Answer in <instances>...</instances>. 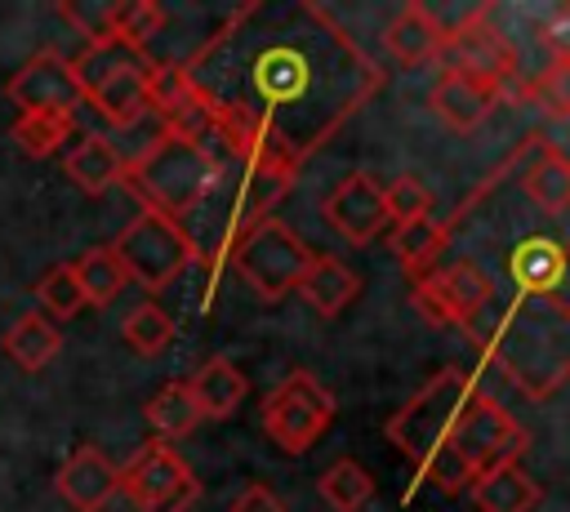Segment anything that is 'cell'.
Listing matches in <instances>:
<instances>
[{
	"label": "cell",
	"instance_id": "obj_1",
	"mask_svg": "<svg viewBox=\"0 0 570 512\" xmlns=\"http://www.w3.org/2000/svg\"><path fill=\"white\" fill-rule=\"evenodd\" d=\"M218 160L294 174L379 89V67L316 4H240L187 62Z\"/></svg>",
	"mask_w": 570,
	"mask_h": 512
},
{
	"label": "cell",
	"instance_id": "obj_2",
	"mask_svg": "<svg viewBox=\"0 0 570 512\" xmlns=\"http://www.w3.org/2000/svg\"><path fill=\"white\" fill-rule=\"evenodd\" d=\"M218 178H223V160L218 156H209L205 147L183 142V138L160 129L134 160H125V178L120 183L134 187L142 209H156V214L183 223L209 200Z\"/></svg>",
	"mask_w": 570,
	"mask_h": 512
},
{
	"label": "cell",
	"instance_id": "obj_3",
	"mask_svg": "<svg viewBox=\"0 0 570 512\" xmlns=\"http://www.w3.org/2000/svg\"><path fill=\"white\" fill-rule=\"evenodd\" d=\"M468 396H472V378L463 374V370H454V365H445V370H436L392 419H387V441L410 459V463H428V454L450 436V427H454V419H459V410L468 405Z\"/></svg>",
	"mask_w": 570,
	"mask_h": 512
},
{
	"label": "cell",
	"instance_id": "obj_4",
	"mask_svg": "<svg viewBox=\"0 0 570 512\" xmlns=\"http://www.w3.org/2000/svg\"><path fill=\"white\" fill-rule=\"evenodd\" d=\"M227 258H232L236 276H240L263 303H276V298H285V294L298 289V280H303V272H307V263H312V249H307V240H303L289 223L263 218V223H254V227L232 245Z\"/></svg>",
	"mask_w": 570,
	"mask_h": 512
},
{
	"label": "cell",
	"instance_id": "obj_5",
	"mask_svg": "<svg viewBox=\"0 0 570 512\" xmlns=\"http://www.w3.org/2000/svg\"><path fill=\"white\" fill-rule=\"evenodd\" d=\"M111 254L120 258L125 276L151 294L174 285L196 263V245H191L187 227L156 209H142L134 223H125V232L111 240Z\"/></svg>",
	"mask_w": 570,
	"mask_h": 512
},
{
	"label": "cell",
	"instance_id": "obj_6",
	"mask_svg": "<svg viewBox=\"0 0 570 512\" xmlns=\"http://www.w3.org/2000/svg\"><path fill=\"white\" fill-rule=\"evenodd\" d=\"M334 410H338V405H334V392H330L316 374L294 370V374H285V378L263 396L258 419H263V432L272 436L276 450H285V454H307V450L330 432Z\"/></svg>",
	"mask_w": 570,
	"mask_h": 512
},
{
	"label": "cell",
	"instance_id": "obj_7",
	"mask_svg": "<svg viewBox=\"0 0 570 512\" xmlns=\"http://www.w3.org/2000/svg\"><path fill=\"white\" fill-rule=\"evenodd\" d=\"M445 441L454 445V454L463 459L468 476L476 481V476H485V472H494V467H503V463H517L530 436H525V427L512 419V410H503V405H499L494 396H485V392H472L468 405L459 410V419H454V427H450Z\"/></svg>",
	"mask_w": 570,
	"mask_h": 512
},
{
	"label": "cell",
	"instance_id": "obj_8",
	"mask_svg": "<svg viewBox=\"0 0 570 512\" xmlns=\"http://www.w3.org/2000/svg\"><path fill=\"white\" fill-rule=\"evenodd\" d=\"M120 490L134 499L138 512H187L200 499L196 472L165 441H147L134 450V459L120 467Z\"/></svg>",
	"mask_w": 570,
	"mask_h": 512
},
{
	"label": "cell",
	"instance_id": "obj_9",
	"mask_svg": "<svg viewBox=\"0 0 570 512\" xmlns=\"http://www.w3.org/2000/svg\"><path fill=\"white\" fill-rule=\"evenodd\" d=\"M490 294H494V285L476 258H454L414 280V307L432 325H472L476 312L490 303Z\"/></svg>",
	"mask_w": 570,
	"mask_h": 512
},
{
	"label": "cell",
	"instance_id": "obj_10",
	"mask_svg": "<svg viewBox=\"0 0 570 512\" xmlns=\"http://www.w3.org/2000/svg\"><path fill=\"white\" fill-rule=\"evenodd\" d=\"M436 58L445 62V71L485 80V85H494V89H503V80L517 76V53H512L508 36L485 22V9H476V13L463 18V22H454V27L445 31Z\"/></svg>",
	"mask_w": 570,
	"mask_h": 512
},
{
	"label": "cell",
	"instance_id": "obj_11",
	"mask_svg": "<svg viewBox=\"0 0 570 512\" xmlns=\"http://www.w3.org/2000/svg\"><path fill=\"white\" fill-rule=\"evenodd\" d=\"M9 102L18 107V116H49V111H67L76 116V107L85 102L80 98V85L71 76V58H62L58 49H40L31 53L4 85Z\"/></svg>",
	"mask_w": 570,
	"mask_h": 512
},
{
	"label": "cell",
	"instance_id": "obj_12",
	"mask_svg": "<svg viewBox=\"0 0 570 512\" xmlns=\"http://www.w3.org/2000/svg\"><path fill=\"white\" fill-rule=\"evenodd\" d=\"M508 276L521 294L539 298L557 316L570 321V240L530 236L508 254Z\"/></svg>",
	"mask_w": 570,
	"mask_h": 512
},
{
	"label": "cell",
	"instance_id": "obj_13",
	"mask_svg": "<svg viewBox=\"0 0 570 512\" xmlns=\"http://www.w3.org/2000/svg\"><path fill=\"white\" fill-rule=\"evenodd\" d=\"M325 223L352 240V245H370L383 227H387V209H383V183L374 174H347L321 205Z\"/></svg>",
	"mask_w": 570,
	"mask_h": 512
},
{
	"label": "cell",
	"instance_id": "obj_14",
	"mask_svg": "<svg viewBox=\"0 0 570 512\" xmlns=\"http://www.w3.org/2000/svg\"><path fill=\"white\" fill-rule=\"evenodd\" d=\"M53 490L71 512H102L111 503V494L120 490V467L98 445H80L62 459Z\"/></svg>",
	"mask_w": 570,
	"mask_h": 512
},
{
	"label": "cell",
	"instance_id": "obj_15",
	"mask_svg": "<svg viewBox=\"0 0 570 512\" xmlns=\"http://www.w3.org/2000/svg\"><path fill=\"white\" fill-rule=\"evenodd\" d=\"M499 93L503 89H494L485 80H472V76H459V71H441V80L432 85V98L428 102H432V111H436L441 125H450L454 134H468V129H476L494 111Z\"/></svg>",
	"mask_w": 570,
	"mask_h": 512
},
{
	"label": "cell",
	"instance_id": "obj_16",
	"mask_svg": "<svg viewBox=\"0 0 570 512\" xmlns=\"http://www.w3.org/2000/svg\"><path fill=\"white\" fill-rule=\"evenodd\" d=\"M298 294H303V303H307L321 321H334L338 312H347V307L356 303L361 276H356L343 258H334V254H312V263H307V272H303V280H298Z\"/></svg>",
	"mask_w": 570,
	"mask_h": 512
},
{
	"label": "cell",
	"instance_id": "obj_17",
	"mask_svg": "<svg viewBox=\"0 0 570 512\" xmlns=\"http://www.w3.org/2000/svg\"><path fill=\"white\" fill-rule=\"evenodd\" d=\"M147 71H151V58L138 62V67L116 71V76L102 80V85H94V89L85 93V102H89L107 125L129 129V125H138V120L147 116Z\"/></svg>",
	"mask_w": 570,
	"mask_h": 512
},
{
	"label": "cell",
	"instance_id": "obj_18",
	"mask_svg": "<svg viewBox=\"0 0 570 512\" xmlns=\"http://www.w3.org/2000/svg\"><path fill=\"white\" fill-rule=\"evenodd\" d=\"M441 40H445V31H441V22L432 18V9H423V4H405V9L387 22V31H383V49H387L401 67H423V62H432V58L441 53Z\"/></svg>",
	"mask_w": 570,
	"mask_h": 512
},
{
	"label": "cell",
	"instance_id": "obj_19",
	"mask_svg": "<svg viewBox=\"0 0 570 512\" xmlns=\"http://www.w3.org/2000/svg\"><path fill=\"white\" fill-rule=\"evenodd\" d=\"M62 169H67V178H71L80 191L102 196L107 187H116V183L125 178V156H120V147H116L107 134H85V138L62 156Z\"/></svg>",
	"mask_w": 570,
	"mask_h": 512
},
{
	"label": "cell",
	"instance_id": "obj_20",
	"mask_svg": "<svg viewBox=\"0 0 570 512\" xmlns=\"http://www.w3.org/2000/svg\"><path fill=\"white\" fill-rule=\"evenodd\" d=\"M196 405H200V419H227L236 414V405L245 401L249 392V378L227 361V356H209L191 378H187Z\"/></svg>",
	"mask_w": 570,
	"mask_h": 512
},
{
	"label": "cell",
	"instance_id": "obj_21",
	"mask_svg": "<svg viewBox=\"0 0 570 512\" xmlns=\"http://www.w3.org/2000/svg\"><path fill=\"white\" fill-rule=\"evenodd\" d=\"M445 240H450V227L428 214V218H414V223H396L387 249H392V258L419 280V276H428V272L436 267V258L445 254Z\"/></svg>",
	"mask_w": 570,
	"mask_h": 512
},
{
	"label": "cell",
	"instance_id": "obj_22",
	"mask_svg": "<svg viewBox=\"0 0 570 512\" xmlns=\"http://www.w3.org/2000/svg\"><path fill=\"white\" fill-rule=\"evenodd\" d=\"M58 352H62V334H58V325H53L49 316H40V312H22V316L4 329V356H9L18 370H27V374L45 370Z\"/></svg>",
	"mask_w": 570,
	"mask_h": 512
},
{
	"label": "cell",
	"instance_id": "obj_23",
	"mask_svg": "<svg viewBox=\"0 0 570 512\" xmlns=\"http://www.w3.org/2000/svg\"><path fill=\"white\" fill-rule=\"evenodd\" d=\"M142 419H147V427H151V441H165V445H169V441H183L187 432H196L200 405H196L187 378H174V383H165L160 392H151V401L142 405Z\"/></svg>",
	"mask_w": 570,
	"mask_h": 512
},
{
	"label": "cell",
	"instance_id": "obj_24",
	"mask_svg": "<svg viewBox=\"0 0 570 512\" xmlns=\"http://www.w3.org/2000/svg\"><path fill=\"white\" fill-rule=\"evenodd\" d=\"M539 494L543 490L517 463H503V467L472 481V499H476L481 512H530L539 503Z\"/></svg>",
	"mask_w": 570,
	"mask_h": 512
},
{
	"label": "cell",
	"instance_id": "obj_25",
	"mask_svg": "<svg viewBox=\"0 0 570 512\" xmlns=\"http://www.w3.org/2000/svg\"><path fill=\"white\" fill-rule=\"evenodd\" d=\"M71 272H76V285H80V294H85L89 307H107V303H116L120 289L129 285V276H125L120 258L111 254V245H94V249H85V254L71 263Z\"/></svg>",
	"mask_w": 570,
	"mask_h": 512
},
{
	"label": "cell",
	"instance_id": "obj_26",
	"mask_svg": "<svg viewBox=\"0 0 570 512\" xmlns=\"http://www.w3.org/2000/svg\"><path fill=\"white\" fill-rule=\"evenodd\" d=\"M138 62H147V53H138V49H129V45H120V40H94V45H85L76 58H71V76H76V85H80V98L94 89V85H102V80H111L116 71H125V67H138Z\"/></svg>",
	"mask_w": 570,
	"mask_h": 512
},
{
	"label": "cell",
	"instance_id": "obj_27",
	"mask_svg": "<svg viewBox=\"0 0 570 512\" xmlns=\"http://www.w3.org/2000/svg\"><path fill=\"white\" fill-rule=\"evenodd\" d=\"M525 196L543 214H566L570 209V160L561 151H543L525 174H521Z\"/></svg>",
	"mask_w": 570,
	"mask_h": 512
},
{
	"label": "cell",
	"instance_id": "obj_28",
	"mask_svg": "<svg viewBox=\"0 0 570 512\" xmlns=\"http://www.w3.org/2000/svg\"><path fill=\"white\" fill-rule=\"evenodd\" d=\"M321 499L334 508V512H361L370 499H374V476L356 463V459H334L321 481H316Z\"/></svg>",
	"mask_w": 570,
	"mask_h": 512
},
{
	"label": "cell",
	"instance_id": "obj_29",
	"mask_svg": "<svg viewBox=\"0 0 570 512\" xmlns=\"http://www.w3.org/2000/svg\"><path fill=\"white\" fill-rule=\"evenodd\" d=\"M71 134H76V116H67V111H49V116H18V120L9 125V138L18 142V151H27V156H36V160L53 156Z\"/></svg>",
	"mask_w": 570,
	"mask_h": 512
},
{
	"label": "cell",
	"instance_id": "obj_30",
	"mask_svg": "<svg viewBox=\"0 0 570 512\" xmlns=\"http://www.w3.org/2000/svg\"><path fill=\"white\" fill-rule=\"evenodd\" d=\"M120 338H125V347H134L138 356H160L169 343H174V321H169V312L160 307V303H138L125 321H120Z\"/></svg>",
	"mask_w": 570,
	"mask_h": 512
},
{
	"label": "cell",
	"instance_id": "obj_31",
	"mask_svg": "<svg viewBox=\"0 0 570 512\" xmlns=\"http://www.w3.org/2000/svg\"><path fill=\"white\" fill-rule=\"evenodd\" d=\"M165 27V9L156 0H116L111 9V40L129 45V49H147Z\"/></svg>",
	"mask_w": 570,
	"mask_h": 512
},
{
	"label": "cell",
	"instance_id": "obj_32",
	"mask_svg": "<svg viewBox=\"0 0 570 512\" xmlns=\"http://www.w3.org/2000/svg\"><path fill=\"white\" fill-rule=\"evenodd\" d=\"M36 303H40V316H49L53 325H58V321H71V316L85 307V294H80V285H76L71 263H58V267H49V272L36 280Z\"/></svg>",
	"mask_w": 570,
	"mask_h": 512
},
{
	"label": "cell",
	"instance_id": "obj_33",
	"mask_svg": "<svg viewBox=\"0 0 570 512\" xmlns=\"http://www.w3.org/2000/svg\"><path fill=\"white\" fill-rule=\"evenodd\" d=\"M383 209H387V223H414V218H428L432 214V187L419 178V174H401L383 187Z\"/></svg>",
	"mask_w": 570,
	"mask_h": 512
},
{
	"label": "cell",
	"instance_id": "obj_34",
	"mask_svg": "<svg viewBox=\"0 0 570 512\" xmlns=\"http://www.w3.org/2000/svg\"><path fill=\"white\" fill-rule=\"evenodd\" d=\"M187 93H191V80H187V67L183 62H151V71H147V111L165 116Z\"/></svg>",
	"mask_w": 570,
	"mask_h": 512
},
{
	"label": "cell",
	"instance_id": "obj_35",
	"mask_svg": "<svg viewBox=\"0 0 570 512\" xmlns=\"http://www.w3.org/2000/svg\"><path fill=\"white\" fill-rule=\"evenodd\" d=\"M111 9H116V0H62L58 4V18L71 22L94 45V40H107L111 36Z\"/></svg>",
	"mask_w": 570,
	"mask_h": 512
},
{
	"label": "cell",
	"instance_id": "obj_36",
	"mask_svg": "<svg viewBox=\"0 0 570 512\" xmlns=\"http://www.w3.org/2000/svg\"><path fill=\"white\" fill-rule=\"evenodd\" d=\"M423 476H428L436 490H445V494H463V490H472V476H468V467H463V459L454 454L450 441H441V445L428 454Z\"/></svg>",
	"mask_w": 570,
	"mask_h": 512
},
{
	"label": "cell",
	"instance_id": "obj_37",
	"mask_svg": "<svg viewBox=\"0 0 570 512\" xmlns=\"http://www.w3.org/2000/svg\"><path fill=\"white\" fill-rule=\"evenodd\" d=\"M534 98L552 111H570V67L566 62H552L548 71H539L534 80Z\"/></svg>",
	"mask_w": 570,
	"mask_h": 512
},
{
	"label": "cell",
	"instance_id": "obj_38",
	"mask_svg": "<svg viewBox=\"0 0 570 512\" xmlns=\"http://www.w3.org/2000/svg\"><path fill=\"white\" fill-rule=\"evenodd\" d=\"M232 512H285V499H281L272 485L254 481V485H245V490L232 499Z\"/></svg>",
	"mask_w": 570,
	"mask_h": 512
},
{
	"label": "cell",
	"instance_id": "obj_39",
	"mask_svg": "<svg viewBox=\"0 0 570 512\" xmlns=\"http://www.w3.org/2000/svg\"><path fill=\"white\" fill-rule=\"evenodd\" d=\"M543 45L557 53V62L570 53V4H561V9L548 13V22H543Z\"/></svg>",
	"mask_w": 570,
	"mask_h": 512
},
{
	"label": "cell",
	"instance_id": "obj_40",
	"mask_svg": "<svg viewBox=\"0 0 570 512\" xmlns=\"http://www.w3.org/2000/svg\"><path fill=\"white\" fill-rule=\"evenodd\" d=\"M561 62H566V67H570V53H566V58H561Z\"/></svg>",
	"mask_w": 570,
	"mask_h": 512
}]
</instances>
